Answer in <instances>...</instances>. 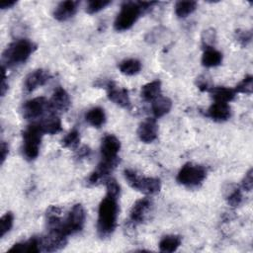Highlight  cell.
<instances>
[{
  "label": "cell",
  "mask_w": 253,
  "mask_h": 253,
  "mask_svg": "<svg viewBox=\"0 0 253 253\" xmlns=\"http://www.w3.org/2000/svg\"><path fill=\"white\" fill-rule=\"evenodd\" d=\"M50 79V74L45 69H36L30 72L24 80V91L26 93H32L37 88L44 85Z\"/></svg>",
  "instance_id": "obj_11"
},
{
  "label": "cell",
  "mask_w": 253,
  "mask_h": 253,
  "mask_svg": "<svg viewBox=\"0 0 253 253\" xmlns=\"http://www.w3.org/2000/svg\"><path fill=\"white\" fill-rule=\"evenodd\" d=\"M152 206V201L145 197L137 200L131 207L129 212V220L133 224L142 223Z\"/></svg>",
  "instance_id": "obj_14"
},
{
  "label": "cell",
  "mask_w": 253,
  "mask_h": 253,
  "mask_svg": "<svg viewBox=\"0 0 253 253\" xmlns=\"http://www.w3.org/2000/svg\"><path fill=\"white\" fill-rule=\"evenodd\" d=\"M209 92L211 98L214 100V102H220V103H229L236 96V92L234 89L229 87H224V86L211 87Z\"/></svg>",
  "instance_id": "obj_20"
},
{
  "label": "cell",
  "mask_w": 253,
  "mask_h": 253,
  "mask_svg": "<svg viewBox=\"0 0 253 253\" xmlns=\"http://www.w3.org/2000/svg\"><path fill=\"white\" fill-rule=\"evenodd\" d=\"M207 177V170L202 165L186 163L179 170L176 180L179 184L187 187H197Z\"/></svg>",
  "instance_id": "obj_6"
},
{
  "label": "cell",
  "mask_w": 253,
  "mask_h": 253,
  "mask_svg": "<svg viewBox=\"0 0 253 253\" xmlns=\"http://www.w3.org/2000/svg\"><path fill=\"white\" fill-rule=\"evenodd\" d=\"M120 71L125 75H134L137 74L141 69V63L139 60L134 58L125 59L119 64Z\"/></svg>",
  "instance_id": "obj_27"
},
{
  "label": "cell",
  "mask_w": 253,
  "mask_h": 253,
  "mask_svg": "<svg viewBox=\"0 0 253 253\" xmlns=\"http://www.w3.org/2000/svg\"><path fill=\"white\" fill-rule=\"evenodd\" d=\"M80 142V133L77 129L70 130L62 139H61V145L64 148L69 149H75L79 145Z\"/></svg>",
  "instance_id": "obj_30"
},
{
  "label": "cell",
  "mask_w": 253,
  "mask_h": 253,
  "mask_svg": "<svg viewBox=\"0 0 253 253\" xmlns=\"http://www.w3.org/2000/svg\"><path fill=\"white\" fill-rule=\"evenodd\" d=\"M78 5H79L78 1L67 0V1L60 2L55 7L52 15H53L54 19L57 21H60V22L66 21L76 14Z\"/></svg>",
  "instance_id": "obj_17"
},
{
  "label": "cell",
  "mask_w": 253,
  "mask_h": 253,
  "mask_svg": "<svg viewBox=\"0 0 253 253\" xmlns=\"http://www.w3.org/2000/svg\"><path fill=\"white\" fill-rule=\"evenodd\" d=\"M36 48L37 45L27 39H21L11 42L2 53V66L13 67L24 63Z\"/></svg>",
  "instance_id": "obj_3"
},
{
  "label": "cell",
  "mask_w": 253,
  "mask_h": 253,
  "mask_svg": "<svg viewBox=\"0 0 253 253\" xmlns=\"http://www.w3.org/2000/svg\"><path fill=\"white\" fill-rule=\"evenodd\" d=\"M42 251V236H33L30 239L14 244L9 252L39 253Z\"/></svg>",
  "instance_id": "obj_19"
},
{
  "label": "cell",
  "mask_w": 253,
  "mask_h": 253,
  "mask_svg": "<svg viewBox=\"0 0 253 253\" xmlns=\"http://www.w3.org/2000/svg\"><path fill=\"white\" fill-rule=\"evenodd\" d=\"M106 188H107V194L119 198L120 193H121V188L118 182L114 178H108L105 181Z\"/></svg>",
  "instance_id": "obj_36"
},
{
  "label": "cell",
  "mask_w": 253,
  "mask_h": 253,
  "mask_svg": "<svg viewBox=\"0 0 253 253\" xmlns=\"http://www.w3.org/2000/svg\"><path fill=\"white\" fill-rule=\"evenodd\" d=\"M120 159H113V160H107L102 159L101 162L98 164L97 168L91 173V175L88 178V184L95 186L100 184L101 182H105L109 175L114 171V169L119 164Z\"/></svg>",
  "instance_id": "obj_9"
},
{
  "label": "cell",
  "mask_w": 253,
  "mask_h": 253,
  "mask_svg": "<svg viewBox=\"0 0 253 253\" xmlns=\"http://www.w3.org/2000/svg\"><path fill=\"white\" fill-rule=\"evenodd\" d=\"M85 218H86V213L82 205L80 204L74 205L69 211V212L67 213V216L65 217V219L62 220L61 231L66 236L80 231L84 226Z\"/></svg>",
  "instance_id": "obj_7"
},
{
  "label": "cell",
  "mask_w": 253,
  "mask_h": 253,
  "mask_svg": "<svg viewBox=\"0 0 253 253\" xmlns=\"http://www.w3.org/2000/svg\"><path fill=\"white\" fill-rule=\"evenodd\" d=\"M157 2H141V1H127L124 2L121 10L114 22V28L118 32H124L130 29L137 21L140 15L147 13Z\"/></svg>",
  "instance_id": "obj_2"
},
{
  "label": "cell",
  "mask_w": 253,
  "mask_h": 253,
  "mask_svg": "<svg viewBox=\"0 0 253 253\" xmlns=\"http://www.w3.org/2000/svg\"><path fill=\"white\" fill-rule=\"evenodd\" d=\"M100 149L102 159H117L119 158L118 153L121 149V141L114 134H106L102 139Z\"/></svg>",
  "instance_id": "obj_15"
},
{
  "label": "cell",
  "mask_w": 253,
  "mask_h": 253,
  "mask_svg": "<svg viewBox=\"0 0 253 253\" xmlns=\"http://www.w3.org/2000/svg\"><path fill=\"white\" fill-rule=\"evenodd\" d=\"M207 115L214 122H225L231 116V109L227 103L214 102L209 109Z\"/></svg>",
  "instance_id": "obj_18"
},
{
  "label": "cell",
  "mask_w": 253,
  "mask_h": 253,
  "mask_svg": "<svg viewBox=\"0 0 253 253\" xmlns=\"http://www.w3.org/2000/svg\"><path fill=\"white\" fill-rule=\"evenodd\" d=\"M0 152H1V164L4 163L8 153H9V146L8 144L5 142V141H2L1 142V145H0Z\"/></svg>",
  "instance_id": "obj_40"
},
{
  "label": "cell",
  "mask_w": 253,
  "mask_h": 253,
  "mask_svg": "<svg viewBox=\"0 0 253 253\" xmlns=\"http://www.w3.org/2000/svg\"><path fill=\"white\" fill-rule=\"evenodd\" d=\"M124 176L132 189L139 191L144 195H155L161 189V182L158 178L140 177L130 169H125Z\"/></svg>",
  "instance_id": "obj_5"
},
{
  "label": "cell",
  "mask_w": 253,
  "mask_h": 253,
  "mask_svg": "<svg viewBox=\"0 0 253 253\" xmlns=\"http://www.w3.org/2000/svg\"><path fill=\"white\" fill-rule=\"evenodd\" d=\"M16 1H8V2H2L0 4V7L1 9H9V8H12L14 5H16Z\"/></svg>",
  "instance_id": "obj_41"
},
{
  "label": "cell",
  "mask_w": 253,
  "mask_h": 253,
  "mask_svg": "<svg viewBox=\"0 0 253 253\" xmlns=\"http://www.w3.org/2000/svg\"><path fill=\"white\" fill-rule=\"evenodd\" d=\"M118 214V198L106 194L98 209L97 233L100 238H107L113 234L117 227Z\"/></svg>",
  "instance_id": "obj_1"
},
{
  "label": "cell",
  "mask_w": 253,
  "mask_h": 253,
  "mask_svg": "<svg viewBox=\"0 0 253 253\" xmlns=\"http://www.w3.org/2000/svg\"><path fill=\"white\" fill-rule=\"evenodd\" d=\"M110 4H111V1H106V0L89 1L86 6V12L88 14H95V13H98L99 11L103 10Z\"/></svg>",
  "instance_id": "obj_33"
},
{
  "label": "cell",
  "mask_w": 253,
  "mask_h": 253,
  "mask_svg": "<svg viewBox=\"0 0 253 253\" xmlns=\"http://www.w3.org/2000/svg\"><path fill=\"white\" fill-rule=\"evenodd\" d=\"M181 242H182V239H181V236L179 235H174V234L166 235L159 242V250L161 252H166V253L174 252L181 245Z\"/></svg>",
  "instance_id": "obj_26"
},
{
  "label": "cell",
  "mask_w": 253,
  "mask_h": 253,
  "mask_svg": "<svg viewBox=\"0 0 253 253\" xmlns=\"http://www.w3.org/2000/svg\"><path fill=\"white\" fill-rule=\"evenodd\" d=\"M235 39L242 46H247L252 40V33L251 31L246 30H237L235 32Z\"/></svg>",
  "instance_id": "obj_35"
},
{
  "label": "cell",
  "mask_w": 253,
  "mask_h": 253,
  "mask_svg": "<svg viewBox=\"0 0 253 253\" xmlns=\"http://www.w3.org/2000/svg\"><path fill=\"white\" fill-rule=\"evenodd\" d=\"M196 1H178L175 4V14L178 18H186L197 9Z\"/></svg>",
  "instance_id": "obj_28"
},
{
  "label": "cell",
  "mask_w": 253,
  "mask_h": 253,
  "mask_svg": "<svg viewBox=\"0 0 253 253\" xmlns=\"http://www.w3.org/2000/svg\"><path fill=\"white\" fill-rule=\"evenodd\" d=\"M90 153H91V149L88 147V146H86V145H83L82 147H80L79 149H78V151L76 152V158L77 159H83V158H86V157H88L89 155H90Z\"/></svg>",
  "instance_id": "obj_39"
},
{
  "label": "cell",
  "mask_w": 253,
  "mask_h": 253,
  "mask_svg": "<svg viewBox=\"0 0 253 253\" xmlns=\"http://www.w3.org/2000/svg\"><path fill=\"white\" fill-rule=\"evenodd\" d=\"M106 89L109 100L122 108L129 107L130 100L128 91L126 88H121L114 81H109L106 84Z\"/></svg>",
  "instance_id": "obj_12"
},
{
  "label": "cell",
  "mask_w": 253,
  "mask_h": 253,
  "mask_svg": "<svg viewBox=\"0 0 253 253\" xmlns=\"http://www.w3.org/2000/svg\"><path fill=\"white\" fill-rule=\"evenodd\" d=\"M172 108V101L165 96H159L152 101L151 110L155 118H161L168 114Z\"/></svg>",
  "instance_id": "obj_21"
},
{
  "label": "cell",
  "mask_w": 253,
  "mask_h": 253,
  "mask_svg": "<svg viewBox=\"0 0 253 253\" xmlns=\"http://www.w3.org/2000/svg\"><path fill=\"white\" fill-rule=\"evenodd\" d=\"M158 126L156 120L153 118H147L144 120L137 128L138 138L144 143H150L157 138Z\"/></svg>",
  "instance_id": "obj_16"
},
{
  "label": "cell",
  "mask_w": 253,
  "mask_h": 253,
  "mask_svg": "<svg viewBox=\"0 0 253 253\" xmlns=\"http://www.w3.org/2000/svg\"><path fill=\"white\" fill-rule=\"evenodd\" d=\"M48 108V101L44 97H37L24 103L22 114L26 120H35L40 118Z\"/></svg>",
  "instance_id": "obj_8"
},
{
  "label": "cell",
  "mask_w": 253,
  "mask_h": 253,
  "mask_svg": "<svg viewBox=\"0 0 253 253\" xmlns=\"http://www.w3.org/2000/svg\"><path fill=\"white\" fill-rule=\"evenodd\" d=\"M70 105H71V101L68 93L66 92L65 89L58 86L53 91V94L50 100L48 101V108L50 112H53L54 114L65 112L69 109Z\"/></svg>",
  "instance_id": "obj_13"
},
{
  "label": "cell",
  "mask_w": 253,
  "mask_h": 253,
  "mask_svg": "<svg viewBox=\"0 0 253 253\" xmlns=\"http://www.w3.org/2000/svg\"><path fill=\"white\" fill-rule=\"evenodd\" d=\"M14 214L11 211L6 212L0 219V237H3L13 226Z\"/></svg>",
  "instance_id": "obj_32"
},
{
  "label": "cell",
  "mask_w": 253,
  "mask_h": 253,
  "mask_svg": "<svg viewBox=\"0 0 253 253\" xmlns=\"http://www.w3.org/2000/svg\"><path fill=\"white\" fill-rule=\"evenodd\" d=\"M196 85H197V87H198L202 92H206V91L209 92L210 89L211 88L209 79H208L205 75H202V76H200V77L197 78V80H196Z\"/></svg>",
  "instance_id": "obj_38"
},
{
  "label": "cell",
  "mask_w": 253,
  "mask_h": 253,
  "mask_svg": "<svg viewBox=\"0 0 253 253\" xmlns=\"http://www.w3.org/2000/svg\"><path fill=\"white\" fill-rule=\"evenodd\" d=\"M85 121L94 127H101L106 122V114L104 109L94 107L85 114Z\"/></svg>",
  "instance_id": "obj_24"
},
{
  "label": "cell",
  "mask_w": 253,
  "mask_h": 253,
  "mask_svg": "<svg viewBox=\"0 0 253 253\" xmlns=\"http://www.w3.org/2000/svg\"><path fill=\"white\" fill-rule=\"evenodd\" d=\"M253 89V77L252 75L245 76L234 88L236 93H242L250 95Z\"/></svg>",
  "instance_id": "obj_31"
},
{
  "label": "cell",
  "mask_w": 253,
  "mask_h": 253,
  "mask_svg": "<svg viewBox=\"0 0 253 253\" xmlns=\"http://www.w3.org/2000/svg\"><path fill=\"white\" fill-rule=\"evenodd\" d=\"M241 187L244 191H247V192H250L252 190V187H253V170L252 168H250L245 176L243 177L242 179V182H241Z\"/></svg>",
  "instance_id": "obj_37"
},
{
  "label": "cell",
  "mask_w": 253,
  "mask_h": 253,
  "mask_svg": "<svg viewBox=\"0 0 253 253\" xmlns=\"http://www.w3.org/2000/svg\"><path fill=\"white\" fill-rule=\"evenodd\" d=\"M23 146L22 152L24 157L29 160H35L40 153V146L43 132L40 124H32L23 131Z\"/></svg>",
  "instance_id": "obj_4"
},
{
  "label": "cell",
  "mask_w": 253,
  "mask_h": 253,
  "mask_svg": "<svg viewBox=\"0 0 253 253\" xmlns=\"http://www.w3.org/2000/svg\"><path fill=\"white\" fill-rule=\"evenodd\" d=\"M222 54L213 47L205 48L202 56V64L206 67H214L221 63Z\"/></svg>",
  "instance_id": "obj_25"
},
{
  "label": "cell",
  "mask_w": 253,
  "mask_h": 253,
  "mask_svg": "<svg viewBox=\"0 0 253 253\" xmlns=\"http://www.w3.org/2000/svg\"><path fill=\"white\" fill-rule=\"evenodd\" d=\"M225 199L229 206H231L233 208L239 207L243 201V196H242V192H241L240 188L237 186H234V185H230L229 189L227 190V193L225 195Z\"/></svg>",
  "instance_id": "obj_29"
},
{
  "label": "cell",
  "mask_w": 253,
  "mask_h": 253,
  "mask_svg": "<svg viewBox=\"0 0 253 253\" xmlns=\"http://www.w3.org/2000/svg\"><path fill=\"white\" fill-rule=\"evenodd\" d=\"M40 124V126L43 133L47 134H55L59 132L62 129L61 121L58 116L55 114L50 115L49 117L45 118L43 121H42Z\"/></svg>",
  "instance_id": "obj_23"
},
{
  "label": "cell",
  "mask_w": 253,
  "mask_h": 253,
  "mask_svg": "<svg viewBox=\"0 0 253 253\" xmlns=\"http://www.w3.org/2000/svg\"><path fill=\"white\" fill-rule=\"evenodd\" d=\"M141 98L144 101H153L161 95V82L159 80H153L144 84L140 91Z\"/></svg>",
  "instance_id": "obj_22"
},
{
  "label": "cell",
  "mask_w": 253,
  "mask_h": 253,
  "mask_svg": "<svg viewBox=\"0 0 253 253\" xmlns=\"http://www.w3.org/2000/svg\"><path fill=\"white\" fill-rule=\"evenodd\" d=\"M67 243V236L59 230L48 229V232L42 236V251L53 252L60 250Z\"/></svg>",
  "instance_id": "obj_10"
},
{
  "label": "cell",
  "mask_w": 253,
  "mask_h": 253,
  "mask_svg": "<svg viewBox=\"0 0 253 253\" xmlns=\"http://www.w3.org/2000/svg\"><path fill=\"white\" fill-rule=\"evenodd\" d=\"M215 42V31L213 29H208L203 32L202 35V43L204 48L213 47V43Z\"/></svg>",
  "instance_id": "obj_34"
}]
</instances>
